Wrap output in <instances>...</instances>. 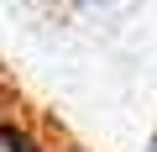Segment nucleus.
I'll return each instance as SVG.
<instances>
[{
	"label": "nucleus",
	"mask_w": 157,
	"mask_h": 152,
	"mask_svg": "<svg viewBox=\"0 0 157 152\" xmlns=\"http://www.w3.org/2000/svg\"><path fill=\"white\" fill-rule=\"evenodd\" d=\"M0 152H58V136L21 105H0Z\"/></svg>",
	"instance_id": "1"
},
{
	"label": "nucleus",
	"mask_w": 157,
	"mask_h": 152,
	"mask_svg": "<svg viewBox=\"0 0 157 152\" xmlns=\"http://www.w3.org/2000/svg\"><path fill=\"white\" fill-rule=\"evenodd\" d=\"M73 6H84V11H105V6H115V0H73Z\"/></svg>",
	"instance_id": "2"
},
{
	"label": "nucleus",
	"mask_w": 157,
	"mask_h": 152,
	"mask_svg": "<svg viewBox=\"0 0 157 152\" xmlns=\"http://www.w3.org/2000/svg\"><path fill=\"white\" fill-rule=\"evenodd\" d=\"M58 152H94V147H84V142H58Z\"/></svg>",
	"instance_id": "3"
},
{
	"label": "nucleus",
	"mask_w": 157,
	"mask_h": 152,
	"mask_svg": "<svg viewBox=\"0 0 157 152\" xmlns=\"http://www.w3.org/2000/svg\"><path fill=\"white\" fill-rule=\"evenodd\" d=\"M141 152H157V126H152V136L141 142Z\"/></svg>",
	"instance_id": "4"
},
{
	"label": "nucleus",
	"mask_w": 157,
	"mask_h": 152,
	"mask_svg": "<svg viewBox=\"0 0 157 152\" xmlns=\"http://www.w3.org/2000/svg\"><path fill=\"white\" fill-rule=\"evenodd\" d=\"M26 6H58V0H26Z\"/></svg>",
	"instance_id": "5"
}]
</instances>
